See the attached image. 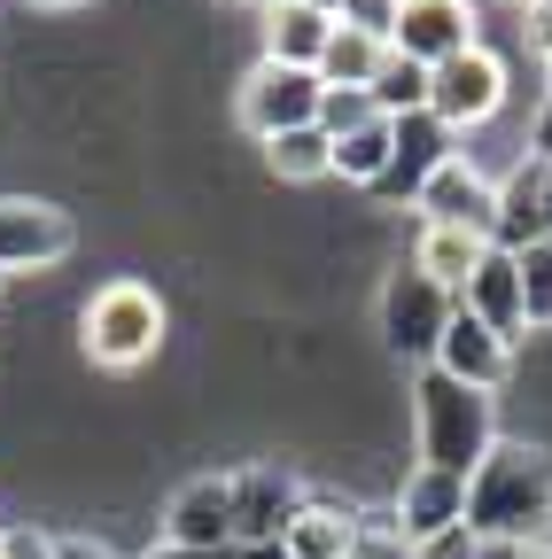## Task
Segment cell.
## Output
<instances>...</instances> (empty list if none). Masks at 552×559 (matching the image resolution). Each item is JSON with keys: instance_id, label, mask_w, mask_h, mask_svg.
<instances>
[{"instance_id": "cell-21", "label": "cell", "mask_w": 552, "mask_h": 559, "mask_svg": "<svg viewBox=\"0 0 552 559\" xmlns=\"http://www.w3.org/2000/svg\"><path fill=\"white\" fill-rule=\"evenodd\" d=\"M381 62H389V39L334 24V39H327V55H319V86H359V94H366Z\"/></svg>"}, {"instance_id": "cell-20", "label": "cell", "mask_w": 552, "mask_h": 559, "mask_svg": "<svg viewBox=\"0 0 552 559\" xmlns=\"http://www.w3.org/2000/svg\"><path fill=\"white\" fill-rule=\"evenodd\" d=\"M265 171L289 179V187H312V179H334V140L319 124H296V132H272L265 140Z\"/></svg>"}, {"instance_id": "cell-7", "label": "cell", "mask_w": 552, "mask_h": 559, "mask_svg": "<svg viewBox=\"0 0 552 559\" xmlns=\"http://www.w3.org/2000/svg\"><path fill=\"white\" fill-rule=\"evenodd\" d=\"M459 156V132L436 124L428 109H412V117H389V171L374 179V202H421V187Z\"/></svg>"}, {"instance_id": "cell-9", "label": "cell", "mask_w": 552, "mask_h": 559, "mask_svg": "<svg viewBox=\"0 0 552 559\" xmlns=\"http://www.w3.org/2000/svg\"><path fill=\"white\" fill-rule=\"evenodd\" d=\"M319 102H327L319 70L257 62L249 79H242V124H249L257 140H272V132H296V124H319Z\"/></svg>"}, {"instance_id": "cell-31", "label": "cell", "mask_w": 552, "mask_h": 559, "mask_svg": "<svg viewBox=\"0 0 552 559\" xmlns=\"http://www.w3.org/2000/svg\"><path fill=\"white\" fill-rule=\"evenodd\" d=\"M141 559H234V551H187V544H164V536H156Z\"/></svg>"}, {"instance_id": "cell-19", "label": "cell", "mask_w": 552, "mask_h": 559, "mask_svg": "<svg viewBox=\"0 0 552 559\" xmlns=\"http://www.w3.org/2000/svg\"><path fill=\"white\" fill-rule=\"evenodd\" d=\"M482 249H491V241L467 234V226H428V218H421V234H412V264H421L428 280H444L451 296L467 288V272L482 264Z\"/></svg>"}, {"instance_id": "cell-24", "label": "cell", "mask_w": 552, "mask_h": 559, "mask_svg": "<svg viewBox=\"0 0 552 559\" xmlns=\"http://www.w3.org/2000/svg\"><path fill=\"white\" fill-rule=\"evenodd\" d=\"M514 264H521V311H529V334H544V326H552V234L529 241Z\"/></svg>"}, {"instance_id": "cell-40", "label": "cell", "mask_w": 552, "mask_h": 559, "mask_svg": "<svg viewBox=\"0 0 552 559\" xmlns=\"http://www.w3.org/2000/svg\"><path fill=\"white\" fill-rule=\"evenodd\" d=\"M521 9H529V0H521Z\"/></svg>"}, {"instance_id": "cell-5", "label": "cell", "mask_w": 552, "mask_h": 559, "mask_svg": "<svg viewBox=\"0 0 552 559\" xmlns=\"http://www.w3.org/2000/svg\"><path fill=\"white\" fill-rule=\"evenodd\" d=\"M506 94H514V79H506V62L482 47V39H474L467 55H451V62L428 70V117L451 124L459 140H467L474 124H491V117L506 109Z\"/></svg>"}, {"instance_id": "cell-14", "label": "cell", "mask_w": 552, "mask_h": 559, "mask_svg": "<svg viewBox=\"0 0 552 559\" xmlns=\"http://www.w3.org/2000/svg\"><path fill=\"white\" fill-rule=\"evenodd\" d=\"M412 210H421L428 226H467V234L491 241V218H498V179H482L467 156H451V164L421 187V202H412Z\"/></svg>"}, {"instance_id": "cell-22", "label": "cell", "mask_w": 552, "mask_h": 559, "mask_svg": "<svg viewBox=\"0 0 552 559\" xmlns=\"http://www.w3.org/2000/svg\"><path fill=\"white\" fill-rule=\"evenodd\" d=\"M381 171H389V117H366L359 132H342V140H334V179L374 194Z\"/></svg>"}, {"instance_id": "cell-17", "label": "cell", "mask_w": 552, "mask_h": 559, "mask_svg": "<svg viewBox=\"0 0 552 559\" xmlns=\"http://www.w3.org/2000/svg\"><path fill=\"white\" fill-rule=\"evenodd\" d=\"M552 226H544V164H514L506 179H498V218H491V249H506V257H521L529 241H544Z\"/></svg>"}, {"instance_id": "cell-4", "label": "cell", "mask_w": 552, "mask_h": 559, "mask_svg": "<svg viewBox=\"0 0 552 559\" xmlns=\"http://www.w3.org/2000/svg\"><path fill=\"white\" fill-rule=\"evenodd\" d=\"M451 311H459V296L444 288V280H428L412 257L389 264V280H381V349H389V358L428 366L444 326H451Z\"/></svg>"}, {"instance_id": "cell-26", "label": "cell", "mask_w": 552, "mask_h": 559, "mask_svg": "<svg viewBox=\"0 0 552 559\" xmlns=\"http://www.w3.org/2000/svg\"><path fill=\"white\" fill-rule=\"evenodd\" d=\"M334 24H351V32H374V39H389V32H397V0H342V9H334Z\"/></svg>"}, {"instance_id": "cell-29", "label": "cell", "mask_w": 552, "mask_h": 559, "mask_svg": "<svg viewBox=\"0 0 552 559\" xmlns=\"http://www.w3.org/2000/svg\"><path fill=\"white\" fill-rule=\"evenodd\" d=\"M521 156H529V164H552V94H544V109L529 117V140H521Z\"/></svg>"}, {"instance_id": "cell-18", "label": "cell", "mask_w": 552, "mask_h": 559, "mask_svg": "<svg viewBox=\"0 0 552 559\" xmlns=\"http://www.w3.org/2000/svg\"><path fill=\"white\" fill-rule=\"evenodd\" d=\"M334 39V16L312 9V0H272L265 9V62H289V70H319Z\"/></svg>"}, {"instance_id": "cell-12", "label": "cell", "mask_w": 552, "mask_h": 559, "mask_svg": "<svg viewBox=\"0 0 552 559\" xmlns=\"http://www.w3.org/2000/svg\"><path fill=\"white\" fill-rule=\"evenodd\" d=\"M164 544L187 551H234V474H195L164 506Z\"/></svg>"}, {"instance_id": "cell-11", "label": "cell", "mask_w": 552, "mask_h": 559, "mask_svg": "<svg viewBox=\"0 0 552 559\" xmlns=\"http://www.w3.org/2000/svg\"><path fill=\"white\" fill-rule=\"evenodd\" d=\"M474 47V0H397V32H389V55L404 62H451Z\"/></svg>"}, {"instance_id": "cell-39", "label": "cell", "mask_w": 552, "mask_h": 559, "mask_svg": "<svg viewBox=\"0 0 552 559\" xmlns=\"http://www.w3.org/2000/svg\"><path fill=\"white\" fill-rule=\"evenodd\" d=\"M257 9H272V0H257Z\"/></svg>"}, {"instance_id": "cell-10", "label": "cell", "mask_w": 552, "mask_h": 559, "mask_svg": "<svg viewBox=\"0 0 552 559\" xmlns=\"http://www.w3.org/2000/svg\"><path fill=\"white\" fill-rule=\"evenodd\" d=\"M296 506H304V481L281 459L234 466V551L242 544H281V528H289Z\"/></svg>"}, {"instance_id": "cell-27", "label": "cell", "mask_w": 552, "mask_h": 559, "mask_svg": "<svg viewBox=\"0 0 552 559\" xmlns=\"http://www.w3.org/2000/svg\"><path fill=\"white\" fill-rule=\"evenodd\" d=\"M351 559H421V551H412V544H404V536H397L389 521H366V528H359V551H351Z\"/></svg>"}, {"instance_id": "cell-3", "label": "cell", "mask_w": 552, "mask_h": 559, "mask_svg": "<svg viewBox=\"0 0 552 559\" xmlns=\"http://www.w3.org/2000/svg\"><path fill=\"white\" fill-rule=\"evenodd\" d=\"M164 326H172V311L149 280H109V288H94L79 304V349L102 373H141L164 349Z\"/></svg>"}, {"instance_id": "cell-8", "label": "cell", "mask_w": 552, "mask_h": 559, "mask_svg": "<svg viewBox=\"0 0 552 559\" xmlns=\"http://www.w3.org/2000/svg\"><path fill=\"white\" fill-rule=\"evenodd\" d=\"M389 528L412 551H436L444 536L467 528V481L459 474H436V466H404L397 498H389Z\"/></svg>"}, {"instance_id": "cell-2", "label": "cell", "mask_w": 552, "mask_h": 559, "mask_svg": "<svg viewBox=\"0 0 552 559\" xmlns=\"http://www.w3.org/2000/svg\"><path fill=\"white\" fill-rule=\"evenodd\" d=\"M412 443H421V466L467 481L498 443V396H482V389L421 366V381H412Z\"/></svg>"}, {"instance_id": "cell-23", "label": "cell", "mask_w": 552, "mask_h": 559, "mask_svg": "<svg viewBox=\"0 0 552 559\" xmlns=\"http://www.w3.org/2000/svg\"><path fill=\"white\" fill-rule=\"evenodd\" d=\"M366 102H374L381 117H412V109H428V70H421V62H404V55H389V62L374 70Z\"/></svg>"}, {"instance_id": "cell-37", "label": "cell", "mask_w": 552, "mask_h": 559, "mask_svg": "<svg viewBox=\"0 0 552 559\" xmlns=\"http://www.w3.org/2000/svg\"><path fill=\"white\" fill-rule=\"evenodd\" d=\"M544 226H552V164H544Z\"/></svg>"}, {"instance_id": "cell-38", "label": "cell", "mask_w": 552, "mask_h": 559, "mask_svg": "<svg viewBox=\"0 0 552 559\" xmlns=\"http://www.w3.org/2000/svg\"><path fill=\"white\" fill-rule=\"evenodd\" d=\"M537 70H544V94H552V55H544V62H537Z\"/></svg>"}, {"instance_id": "cell-34", "label": "cell", "mask_w": 552, "mask_h": 559, "mask_svg": "<svg viewBox=\"0 0 552 559\" xmlns=\"http://www.w3.org/2000/svg\"><path fill=\"white\" fill-rule=\"evenodd\" d=\"M234 559H289V551H281V544H242Z\"/></svg>"}, {"instance_id": "cell-15", "label": "cell", "mask_w": 552, "mask_h": 559, "mask_svg": "<svg viewBox=\"0 0 552 559\" xmlns=\"http://www.w3.org/2000/svg\"><path fill=\"white\" fill-rule=\"evenodd\" d=\"M459 311H474L482 326H491L498 342H529V311H521V264L506 249H482V264L467 272V288H459Z\"/></svg>"}, {"instance_id": "cell-1", "label": "cell", "mask_w": 552, "mask_h": 559, "mask_svg": "<svg viewBox=\"0 0 552 559\" xmlns=\"http://www.w3.org/2000/svg\"><path fill=\"white\" fill-rule=\"evenodd\" d=\"M552 528V451L529 436H498L467 474V536L474 544H537Z\"/></svg>"}, {"instance_id": "cell-36", "label": "cell", "mask_w": 552, "mask_h": 559, "mask_svg": "<svg viewBox=\"0 0 552 559\" xmlns=\"http://www.w3.org/2000/svg\"><path fill=\"white\" fill-rule=\"evenodd\" d=\"M24 9H86V0H24Z\"/></svg>"}, {"instance_id": "cell-13", "label": "cell", "mask_w": 552, "mask_h": 559, "mask_svg": "<svg viewBox=\"0 0 552 559\" xmlns=\"http://www.w3.org/2000/svg\"><path fill=\"white\" fill-rule=\"evenodd\" d=\"M428 366L451 373V381H467V389H482V396H498L514 381V342H498L474 311H451V326H444V342H436Z\"/></svg>"}, {"instance_id": "cell-25", "label": "cell", "mask_w": 552, "mask_h": 559, "mask_svg": "<svg viewBox=\"0 0 552 559\" xmlns=\"http://www.w3.org/2000/svg\"><path fill=\"white\" fill-rule=\"evenodd\" d=\"M366 117H381V109H374V102H366L359 86H327V102H319V132H327V140H342V132H359Z\"/></svg>"}, {"instance_id": "cell-35", "label": "cell", "mask_w": 552, "mask_h": 559, "mask_svg": "<svg viewBox=\"0 0 552 559\" xmlns=\"http://www.w3.org/2000/svg\"><path fill=\"white\" fill-rule=\"evenodd\" d=\"M514 559H552V544H544V536H537V544H521V551H514Z\"/></svg>"}, {"instance_id": "cell-33", "label": "cell", "mask_w": 552, "mask_h": 559, "mask_svg": "<svg viewBox=\"0 0 552 559\" xmlns=\"http://www.w3.org/2000/svg\"><path fill=\"white\" fill-rule=\"evenodd\" d=\"M514 551H521V544H474L467 559H514Z\"/></svg>"}, {"instance_id": "cell-28", "label": "cell", "mask_w": 552, "mask_h": 559, "mask_svg": "<svg viewBox=\"0 0 552 559\" xmlns=\"http://www.w3.org/2000/svg\"><path fill=\"white\" fill-rule=\"evenodd\" d=\"M0 559H62V551H55V536H39V528H0Z\"/></svg>"}, {"instance_id": "cell-16", "label": "cell", "mask_w": 552, "mask_h": 559, "mask_svg": "<svg viewBox=\"0 0 552 559\" xmlns=\"http://www.w3.org/2000/svg\"><path fill=\"white\" fill-rule=\"evenodd\" d=\"M359 528H366V513L351 498H304L289 513V528H281V551L289 559H351L359 551Z\"/></svg>"}, {"instance_id": "cell-6", "label": "cell", "mask_w": 552, "mask_h": 559, "mask_svg": "<svg viewBox=\"0 0 552 559\" xmlns=\"http://www.w3.org/2000/svg\"><path fill=\"white\" fill-rule=\"evenodd\" d=\"M71 241H79V226H71V210H62V202H47V194H0V280L62 264Z\"/></svg>"}, {"instance_id": "cell-32", "label": "cell", "mask_w": 552, "mask_h": 559, "mask_svg": "<svg viewBox=\"0 0 552 559\" xmlns=\"http://www.w3.org/2000/svg\"><path fill=\"white\" fill-rule=\"evenodd\" d=\"M55 551H62V559H117V551H102V544H86V536H55Z\"/></svg>"}, {"instance_id": "cell-30", "label": "cell", "mask_w": 552, "mask_h": 559, "mask_svg": "<svg viewBox=\"0 0 552 559\" xmlns=\"http://www.w3.org/2000/svg\"><path fill=\"white\" fill-rule=\"evenodd\" d=\"M521 16H529L521 32H529V47H537V62H544V55H552V0H529Z\"/></svg>"}]
</instances>
